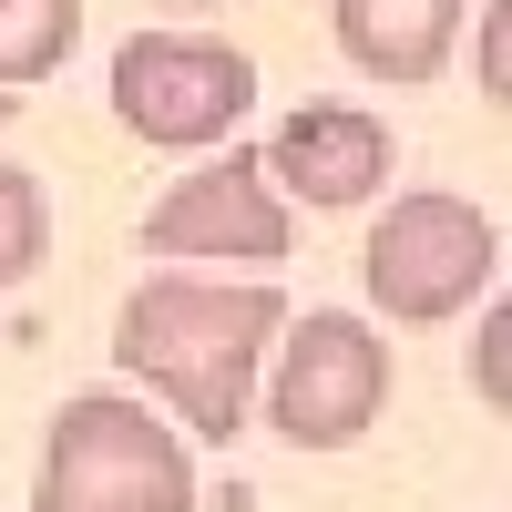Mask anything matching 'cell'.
<instances>
[{"label": "cell", "instance_id": "1", "mask_svg": "<svg viewBox=\"0 0 512 512\" xmlns=\"http://www.w3.org/2000/svg\"><path fill=\"white\" fill-rule=\"evenodd\" d=\"M287 328L277 287H226V277H144L113 318V369L185 420L195 441H236L256 410V369H267Z\"/></svg>", "mask_w": 512, "mask_h": 512}, {"label": "cell", "instance_id": "2", "mask_svg": "<svg viewBox=\"0 0 512 512\" xmlns=\"http://www.w3.org/2000/svg\"><path fill=\"white\" fill-rule=\"evenodd\" d=\"M31 502L41 512H195V451L144 400L82 390V400H62L52 441H41Z\"/></svg>", "mask_w": 512, "mask_h": 512}, {"label": "cell", "instance_id": "3", "mask_svg": "<svg viewBox=\"0 0 512 512\" xmlns=\"http://www.w3.org/2000/svg\"><path fill=\"white\" fill-rule=\"evenodd\" d=\"M113 113L134 144L205 154L256 113V62L236 41H205V31H134L113 52Z\"/></svg>", "mask_w": 512, "mask_h": 512}, {"label": "cell", "instance_id": "4", "mask_svg": "<svg viewBox=\"0 0 512 512\" xmlns=\"http://www.w3.org/2000/svg\"><path fill=\"white\" fill-rule=\"evenodd\" d=\"M379 410H390V349H379L369 318L308 308V318L277 328V349H267V420H277V441L349 451Z\"/></svg>", "mask_w": 512, "mask_h": 512}, {"label": "cell", "instance_id": "5", "mask_svg": "<svg viewBox=\"0 0 512 512\" xmlns=\"http://www.w3.org/2000/svg\"><path fill=\"white\" fill-rule=\"evenodd\" d=\"M492 267H502V236H492V216L472 195H390V216L369 226V256H359L369 297L400 328L461 318L492 287Z\"/></svg>", "mask_w": 512, "mask_h": 512}, {"label": "cell", "instance_id": "6", "mask_svg": "<svg viewBox=\"0 0 512 512\" xmlns=\"http://www.w3.org/2000/svg\"><path fill=\"white\" fill-rule=\"evenodd\" d=\"M287 195L267 185V164L246 144L205 154L195 175H175L154 205H144V246L154 256H246V267H277L287 256Z\"/></svg>", "mask_w": 512, "mask_h": 512}, {"label": "cell", "instance_id": "7", "mask_svg": "<svg viewBox=\"0 0 512 512\" xmlns=\"http://www.w3.org/2000/svg\"><path fill=\"white\" fill-rule=\"evenodd\" d=\"M256 164H267L277 195L318 205V216H349V205H369L390 185V123L359 113V103H297Z\"/></svg>", "mask_w": 512, "mask_h": 512}, {"label": "cell", "instance_id": "8", "mask_svg": "<svg viewBox=\"0 0 512 512\" xmlns=\"http://www.w3.org/2000/svg\"><path fill=\"white\" fill-rule=\"evenodd\" d=\"M472 0H328V31L369 82H431L451 62Z\"/></svg>", "mask_w": 512, "mask_h": 512}, {"label": "cell", "instance_id": "9", "mask_svg": "<svg viewBox=\"0 0 512 512\" xmlns=\"http://www.w3.org/2000/svg\"><path fill=\"white\" fill-rule=\"evenodd\" d=\"M82 41V0H0V93L52 82Z\"/></svg>", "mask_w": 512, "mask_h": 512}, {"label": "cell", "instance_id": "10", "mask_svg": "<svg viewBox=\"0 0 512 512\" xmlns=\"http://www.w3.org/2000/svg\"><path fill=\"white\" fill-rule=\"evenodd\" d=\"M41 256H52V205L21 164H0V287H21Z\"/></svg>", "mask_w": 512, "mask_h": 512}, {"label": "cell", "instance_id": "11", "mask_svg": "<svg viewBox=\"0 0 512 512\" xmlns=\"http://www.w3.org/2000/svg\"><path fill=\"white\" fill-rule=\"evenodd\" d=\"M482 93L492 103L512 93V11H502V0H482Z\"/></svg>", "mask_w": 512, "mask_h": 512}, {"label": "cell", "instance_id": "12", "mask_svg": "<svg viewBox=\"0 0 512 512\" xmlns=\"http://www.w3.org/2000/svg\"><path fill=\"white\" fill-rule=\"evenodd\" d=\"M502 359H512V318L492 308V318H482V400H492V410H502Z\"/></svg>", "mask_w": 512, "mask_h": 512}, {"label": "cell", "instance_id": "13", "mask_svg": "<svg viewBox=\"0 0 512 512\" xmlns=\"http://www.w3.org/2000/svg\"><path fill=\"white\" fill-rule=\"evenodd\" d=\"M0 123H11V93H0Z\"/></svg>", "mask_w": 512, "mask_h": 512}]
</instances>
